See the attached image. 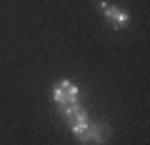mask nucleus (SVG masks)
<instances>
[{"label": "nucleus", "instance_id": "f257e3e1", "mask_svg": "<svg viewBox=\"0 0 150 145\" xmlns=\"http://www.w3.org/2000/svg\"><path fill=\"white\" fill-rule=\"evenodd\" d=\"M75 140L80 145H105L110 140V125L105 123H88L85 128L80 130H73Z\"/></svg>", "mask_w": 150, "mask_h": 145}, {"label": "nucleus", "instance_id": "f03ea898", "mask_svg": "<svg viewBox=\"0 0 150 145\" xmlns=\"http://www.w3.org/2000/svg\"><path fill=\"white\" fill-rule=\"evenodd\" d=\"M78 95H80V88L75 85L73 80H58L53 85V100H55L58 108H65V105L78 103Z\"/></svg>", "mask_w": 150, "mask_h": 145}, {"label": "nucleus", "instance_id": "7ed1b4c3", "mask_svg": "<svg viewBox=\"0 0 150 145\" xmlns=\"http://www.w3.org/2000/svg\"><path fill=\"white\" fill-rule=\"evenodd\" d=\"M100 10L105 15V20L110 23L112 30H123L125 25L130 23V13L120 5H112V3H100Z\"/></svg>", "mask_w": 150, "mask_h": 145}, {"label": "nucleus", "instance_id": "20e7f679", "mask_svg": "<svg viewBox=\"0 0 150 145\" xmlns=\"http://www.w3.org/2000/svg\"><path fill=\"white\" fill-rule=\"evenodd\" d=\"M60 113H63V118H65V123H68L70 130H80V128H85V125L90 123V118H88V110H85L83 105H78V103L60 108Z\"/></svg>", "mask_w": 150, "mask_h": 145}]
</instances>
